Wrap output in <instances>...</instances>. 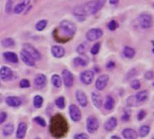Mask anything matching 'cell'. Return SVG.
I'll use <instances>...</instances> for the list:
<instances>
[{"label": "cell", "mask_w": 154, "mask_h": 139, "mask_svg": "<svg viewBox=\"0 0 154 139\" xmlns=\"http://www.w3.org/2000/svg\"><path fill=\"white\" fill-rule=\"evenodd\" d=\"M106 0H93L85 3L82 5H78L73 9L74 15L79 19L84 20L85 17L88 14H95L98 11L102 9V7L105 5Z\"/></svg>", "instance_id": "cell-1"}, {"label": "cell", "mask_w": 154, "mask_h": 139, "mask_svg": "<svg viewBox=\"0 0 154 139\" xmlns=\"http://www.w3.org/2000/svg\"><path fill=\"white\" fill-rule=\"evenodd\" d=\"M68 130H69V125L66 119L61 115H56L51 118L50 132L52 137L56 138H60L65 136Z\"/></svg>", "instance_id": "cell-2"}, {"label": "cell", "mask_w": 154, "mask_h": 139, "mask_svg": "<svg viewBox=\"0 0 154 139\" xmlns=\"http://www.w3.org/2000/svg\"><path fill=\"white\" fill-rule=\"evenodd\" d=\"M59 30L61 33V37H60V39L59 41H61L62 38L69 41V39L72 38L76 33V26H75V24L72 22L68 21V20H63L60 24Z\"/></svg>", "instance_id": "cell-3"}, {"label": "cell", "mask_w": 154, "mask_h": 139, "mask_svg": "<svg viewBox=\"0 0 154 139\" xmlns=\"http://www.w3.org/2000/svg\"><path fill=\"white\" fill-rule=\"evenodd\" d=\"M138 23L143 29H149L152 25V17L148 13H143L138 16Z\"/></svg>", "instance_id": "cell-4"}, {"label": "cell", "mask_w": 154, "mask_h": 139, "mask_svg": "<svg viewBox=\"0 0 154 139\" xmlns=\"http://www.w3.org/2000/svg\"><path fill=\"white\" fill-rule=\"evenodd\" d=\"M23 51L26 52L28 55H30L34 61L41 59V53L39 52V51L30 43H24L23 45Z\"/></svg>", "instance_id": "cell-5"}, {"label": "cell", "mask_w": 154, "mask_h": 139, "mask_svg": "<svg viewBox=\"0 0 154 139\" xmlns=\"http://www.w3.org/2000/svg\"><path fill=\"white\" fill-rule=\"evenodd\" d=\"M103 35V31L100 28H92L88 30L86 33V38L89 42H95L101 38Z\"/></svg>", "instance_id": "cell-6"}, {"label": "cell", "mask_w": 154, "mask_h": 139, "mask_svg": "<svg viewBox=\"0 0 154 139\" xmlns=\"http://www.w3.org/2000/svg\"><path fill=\"white\" fill-rule=\"evenodd\" d=\"M99 128V121L96 117H89L87 119V130L89 134L95 133Z\"/></svg>", "instance_id": "cell-7"}, {"label": "cell", "mask_w": 154, "mask_h": 139, "mask_svg": "<svg viewBox=\"0 0 154 139\" xmlns=\"http://www.w3.org/2000/svg\"><path fill=\"white\" fill-rule=\"evenodd\" d=\"M69 113L70 118L73 121H75V122L80 121L82 115H81L80 109H79V107L77 105H74V104L69 105Z\"/></svg>", "instance_id": "cell-8"}, {"label": "cell", "mask_w": 154, "mask_h": 139, "mask_svg": "<svg viewBox=\"0 0 154 139\" xmlns=\"http://www.w3.org/2000/svg\"><path fill=\"white\" fill-rule=\"evenodd\" d=\"M94 76H95L94 71H92L90 70H87L80 73V81H82V83H84L86 85H89L93 82Z\"/></svg>", "instance_id": "cell-9"}, {"label": "cell", "mask_w": 154, "mask_h": 139, "mask_svg": "<svg viewBox=\"0 0 154 139\" xmlns=\"http://www.w3.org/2000/svg\"><path fill=\"white\" fill-rule=\"evenodd\" d=\"M109 81V76L106 75V74H104V75H100L97 79V81H96V89L97 90H103L106 86H107V83Z\"/></svg>", "instance_id": "cell-10"}, {"label": "cell", "mask_w": 154, "mask_h": 139, "mask_svg": "<svg viewBox=\"0 0 154 139\" xmlns=\"http://www.w3.org/2000/svg\"><path fill=\"white\" fill-rule=\"evenodd\" d=\"M62 79L64 81V85L67 88H71L74 83V77L73 74L68 71V70H63L62 71Z\"/></svg>", "instance_id": "cell-11"}, {"label": "cell", "mask_w": 154, "mask_h": 139, "mask_svg": "<svg viewBox=\"0 0 154 139\" xmlns=\"http://www.w3.org/2000/svg\"><path fill=\"white\" fill-rule=\"evenodd\" d=\"M0 78L5 81H10L13 78L12 70L7 66H2L0 68Z\"/></svg>", "instance_id": "cell-12"}, {"label": "cell", "mask_w": 154, "mask_h": 139, "mask_svg": "<svg viewBox=\"0 0 154 139\" xmlns=\"http://www.w3.org/2000/svg\"><path fill=\"white\" fill-rule=\"evenodd\" d=\"M46 83H47V78L42 73L37 74L36 77L34 78V85L39 90L44 88L46 86Z\"/></svg>", "instance_id": "cell-13"}, {"label": "cell", "mask_w": 154, "mask_h": 139, "mask_svg": "<svg viewBox=\"0 0 154 139\" xmlns=\"http://www.w3.org/2000/svg\"><path fill=\"white\" fill-rule=\"evenodd\" d=\"M5 103L9 107L17 108V107H20L22 105V100L18 97H15V96H9V97L5 98Z\"/></svg>", "instance_id": "cell-14"}, {"label": "cell", "mask_w": 154, "mask_h": 139, "mask_svg": "<svg viewBox=\"0 0 154 139\" xmlns=\"http://www.w3.org/2000/svg\"><path fill=\"white\" fill-rule=\"evenodd\" d=\"M76 99L78 100V102L79 103V105L81 107H87L88 105V98H87V95L84 91L80 90H78L76 91Z\"/></svg>", "instance_id": "cell-15"}, {"label": "cell", "mask_w": 154, "mask_h": 139, "mask_svg": "<svg viewBox=\"0 0 154 139\" xmlns=\"http://www.w3.org/2000/svg\"><path fill=\"white\" fill-rule=\"evenodd\" d=\"M91 99H92V102H93L94 106L97 109H100L102 107V105H103V99H102V96L100 95L99 92H97V91L92 92Z\"/></svg>", "instance_id": "cell-16"}, {"label": "cell", "mask_w": 154, "mask_h": 139, "mask_svg": "<svg viewBox=\"0 0 154 139\" xmlns=\"http://www.w3.org/2000/svg\"><path fill=\"white\" fill-rule=\"evenodd\" d=\"M30 4V0H21L18 4L15 5V6L14 7V13L16 14H21L22 12L24 11V9L28 6V5Z\"/></svg>", "instance_id": "cell-17"}, {"label": "cell", "mask_w": 154, "mask_h": 139, "mask_svg": "<svg viewBox=\"0 0 154 139\" xmlns=\"http://www.w3.org/2000/svg\"><path fill=\"white\" fill-rule=\"evenodd\" d=\"M26 130H27V125L24 122H20L16 130V138L17 139H23L26 134Z\"/></svg>", "instance_id": "cell-18"}, {"label": "cell", "mask_w": 154, "mask_h": 139, "mask_svg": "<svg viewBox=\"0 0 154 139\" xmlns=\"http://www.w3.org/2000/svg\"><path fill=\"white\" fill-rule=\"evenodd\" d=\"M116 126H117V119H116V118L112 117V118H108L106 120V122L105 123L104 128H105L106 131L112 132L116 128Z\"/></svg>", "instance_id": "cell-19"}, {"label": "cell", "mask_w": 154, "mask_h": 139, "mask_svg": "<svg viewBox=\"0 0 154 139\" xmlns=\"http://www.w3.org/2000/svg\"><path fill=\"white\" fill-rule=\"evenodd\" d=\"M122 136L125 139H137L138 133L132 128H125L122 131Z\"/></svg>", "instance_id": "cell-20"}, {"label": "cell", "mask_w": 154, "mask_h": 139, "mask_svg": "<svg viewBox=\"0 0 154 139\" xmlns=\"http://www.w3.org/2000/svg\"><path fill=\"white\" fill-rule=\"evenodd\" d=\"M51 54L55 58H62L65 54V49L60 45H54L51 47Z\"/></svg>", "instance_id": "cell-21"}, {"label": "cell", "mask_w": 154, "mask_h": 139, "mask_svg": "<svg viewBox=\"0 0 154 139\" xmlns=\"http://www.w3.org/2000/svg\"><path fill=\"white\" fill-rule=\"evenodd\" d=\"M134 96H135V99H136V100L138 101V103L141 105V104L144 103V102L148 100L149 92H148L147 90H141V91L137 92Z\"/></svg>", "instance_id": "cell-22"}, {"label": "cell", "mask_w": 154, "mask_h": 139, "mask_svg": "<svg viewBox=\"0 0 154 139\" xmlns=\"http://www.w3.org/2000/svg\"><path fill=\"white\" fill-rule=\"evenodd\" d=\"M20 57H21L22 61H23L26 65H28V66H34V65H35V61H34L30 55H28L26 52H24L23 51H22V52H20Z\"/></svg>", "instance_id": "cell-23"}, {"label": "cell", "mask_w": 154, "mask_h": 139, "mask_svg": "<svg viewBox=\"0 0 154 139\" xmlns=\"http://www.w3.org/2000/svg\"><path fill=\"white\" fill-rule=\"evenodd\" d=\"M4 58L9 62H12V63H16L18 62V57H17V54L13 52H4Z\"/></svg>", "instance_id": "cell-24"}, {"label": "cell", "mask_w": 154, "mask_h": 139, "mask_svg": "<svg viewBox=\"0 0 154 139\" xmlns=\"http://www.w3.org/2000/svg\"><path fill=\"white\" fill-rule=\"evenodd\" d=\"M123 54L127 59H133L135 56V50L130 46H125L123 49Z\"/></svg>", "instance_id": "cell-25"}, {"label": "cell", "mask_w": 154, "mask_h": 139, "mask_svg": "<svg viewBox=\"0 0 154 139\" xmlns=\"http://www.w3.org/2000/svg\"><path fill=\"white\" fill-rule=\"evenodd\" d=\"M115 105H116V102H115L114 98L111 97V96H107L106 98V101H105V104H104L105 109L106 110H112V109H114Z\"/></svg>", "instance_id": "cell-26"}, {"label": "cell", "mask_w": 154, "mask_h": 139, "mask_svg": "<svg viewBox=\"0 0 154 139\" xmlns=\"http://www.w3.org/2000/svg\"><path fill=\"white\" fill-rule=\"evenodd\" d=\"M14 132V125L11 124V123H7L4 126L3 128V130H2V133L5 137H8V136H11Z\"/></svg>", "instance_id": "cell-27"}, {"label": "cell", "mask_w": 154, "mask_h": 139, "mask_svg": "<svg viewBox=\"0 0 154 139\" xmlns=\"http://www.w3.org/2000/svg\"><path fill=\"white\" fill-rule=\"evenodd\" d=\"M51 81L52 85H53L55 88H60V87H61L62 81H61V78H60V75H58V74H53V75L51 76Z\"/></svg>", "instance_id": "cell-28"}, {"label": "cell", "mask_w": 154, "mask_h": 139, "mask_svg": "<svg viewBox=\"0 0 154 139\" xmlns=\"http://www.w3.org/2000/svg\"><path fill=\"white\" fill-rule=\"evenodd\" d=\"M150 131H151V128L149 126L143 125L139 129V134L138 135H140L141 137H145L150 134Z\"/></svg>", "instance_id": "cell-29"}, {"label": "cell", "mask_w": 154, "mask_h": 139, "mask_svg": "<svg viewBox=\"0 0 154 139\" xmlns=\"http://www.w3.org/2000/svg\"><path fill=\"white\" fill-rule=\"evenodd\" d=\"M42 104H43V98L40 95H36L33 98V106L36 109H40L42 108Z\"/></svg>", "instance_id": "cell-30"}, {"label": "cell", "mask_w": 154, "mask_h": 139, "mask_svg": "<svg viewBox=\"0 0 154 139\" xmlns=\"http://www.w3.org/2000/svg\"><path fill=\"white\" fill-rule=\"evenodd\" d=\"M126 104H127L128 107H134V108L140 106V104H139L138 101L136 100L134 95V96H130L129 98H127V100H126Z\"/></svg>", "instance_id": "cell-31"}, {"label": "cell", "mask_w": 154, "mask_h": 139, "mask_svg": "<svg viewBox=\"0 0 154 139\" xmlns=\"http://www.w3.org/2000/svg\"><path fill=\"white\" fill-rule=\"evenodd\" d=\"M47 24H48V21L45 20V19H42V20H40V21L36 24L35 28H36L37 31L41 32V31H43V30L46 28Z\"/></svg>", "instance_id": "cell-32"}, {"label": "cell", "mask_w": 154, "mask_h": 139, "mask_svg": "<svg viewBox=\"0 0 154 139\" xmlns=\"http://www.w3.org/2000/svg\"><path fill=\"white\" fill-rule=\"evenodd\" d=\"M74 65L75 66H81V67H84L88 64V62L87 60H85L84 58L82 57H77L74 59Z\"/></svg>", "instance_id": "cell-33"}, {"label": "cell", "mask_w": 154, "mask_h": 139, "mask_svg": "<svg viewBox=\"0 0 154 139\" xmlns=\"http://www.w3.org/2000/svg\"><path fill=\"white\" fill-rule=\"evenodd\" d=\"M2 45L5 48L13 47L14 45V40L13 38H5L2 41Z\"/></svg>", "instance_id": "cell-34"}, {"label": "cell", "mask_w": 154, "mask_h": 139, "mask_svg": "<svg viewBox=\"0 0 154 139\" xmlns=\"http://www.w3.org/2000/svg\"><path fill=\"white\" fill-rule=\"evenodd\" d=\"M55 105L57 106L58 109H63L65 108V99H64V97H59L55 100Z\"/></svg>", "instance_id": "cell-35"}, {"label": "cell", "mask_w": 154, "mask_h": 139, "mask_svg": "<svg viewBox=\"0 0 154 139\" xmlns=\"http://www.w3.org/2000/svg\"><path fill=\"white\" fill-rule=\"evenodd\" d=\"M87 50H88V44L85 43L79 44V45L78 46V48H77V52H78V53H79V54H84V53L86 52Z\"/></svg>", "instance_id": "cell-36"}, {"label": "cell", "mask_w": 154, "mask_h": 139, "mask_svg": "<svg viewBox=\"0 0 154 139\" xmlns=\"http://www.w3.org/2000/svg\"><path fill=\"white\" fill-rule=\"evenodd\" d=\"M33 120H34V122H35L37 125H39L40 127H42V128H45V127H46V121H45L42 118H41V117H35V118H33Z\"/></svg>", "instance_id": "cell-37"}, {"label": "cell", "mask_w": 154, "mask_h": 139, "mask_svg": "<svg viewBox=\"0 0 154 139\" xmlns=\"http://www.w3.org/2000/svg\"><path fill=\"white\" fill-rule=\"evenodd\" d=\"M99 50H100V43H95V44L91 47L90 52H91V54L96 55V54H97V53L99 52Z\"/></svg>", "instance_id": "cell-38"}, {"label": "cell", "mask_w": 154, "mask_h": 139, "mask_svg": "<svg viewBox=\"0 0 154 139\" xmlns=\"http://www.w3.org/2000/svg\"><path fill=\"white\" fill-rule=\"evenodd\" d=\"M19 86H20V88H22V89H27V88H29V87L31 86V83H30V81H29L28 80L23 79V80L20 81Z\"/></svg>", "instance_id": "cell-39"}, {"label": "cell", "mask_w": 154, "mask_h": 139, "mask_svg": "<svg viewBox=\"0 0 154 139\" xmlns=\"http://www.w3.org/2000/svg\"><path fill=\"white\" fill-rule=\"evenodd\" d=\"M107 27H108V29H109V30H111V31H115V30L118 27V24H117V22H116V20H111V21L108 23Z\"/></svg>", "instance_id": "cell-40"}, {"label": "cell", "mask_w": 154, "mask_h": 139, "mask_svg": "<svg viewBox=\"0 0 154 139\" xmlns=\"http://www.w3.org/2000/svg\"><path fill=\"white\" fill-rule=\"evenodd\" d=\"M137 74H138V71H137L136 69H132V70L127 73V75H126V80L129 81L130 79L134 78V77H136Z\"/></svg>", "instance_id": "cell-41"}, {"label": "cell", "mask_w": 154, "mask_h": 139, "mask_svg": "<svg viewBox=\"0 0 154 139\" xmlns=\"http://www.w3.org/2000/svg\"><path fill=\"white\" fill-rule=\"evenodd\" d=\"M13 2H14V0H6V4H5V12H6V14L11 13L12 7H13Z\"/></svg>", "instance_id": "cell-42"}, {"label": "cell", "mask_w": 154, "mask_h": 139, "mask_svg": "<svg viewBox=\"0 0 154 139\" xmlns=\"http://www.w3.org/2000/svg\"><path fill=\"white\" fill-rule=\"evenodd\" d=\"M131 87H132L134 90H139V89L141 88V82H140V81H139V80H134V81L131 82Z\"/></svg>", "instance_id": "cell-43"}, {"label": "cell", "mask_w": 154, "mask_h": 139, "mask_svg": "<svg viewBox=\"0 0 154 139\" xmlns=\"http://www.w3.org/2000/svg\"><path fill=\"white\" fill-rule=\"evenodd\" d=\"M153 76L154 74L152 71H146L145 74H144V78H145L146 80H148V81L152 80V79H153Z\"/></svg>", "instance_id": "cell-44"}, {"label": "cell", "mask_w": 154, "mask_h": 139, "mask_svg": "<svg viewBox=\"0 0 154 139\" xmlns=\"http://www.w3.org/2000/svg\"><path fill=\"white\" fill-rule=\"evenodd\" d=\"M74 139H89V137L85 133H79L74 136Z\"/></svg>", "instance_id": "cell-45"}, {"label": "cell", "mask_w": 154, "mask_h": 139, "mask_svg": "<svg viewBox=\"0 0 154 139\" xmlns=\"http://www.w3.org/2000/svg\"><path fill=\"white\" fill-rule=\"evenodd\" d=\"M145 117H146V112H145L144 110H141V111L138 113V115H137V119H138L139 121H141V120H143Z\"/></svg>", "instance_id": "cell-46"}, {"label": "cell", "mask_w": 154, "mask_h": 139, "mask_svg": "<svg viewBox=\"0 0 154 139\" xmlns=\"http://www.w3.org/2000/svg\"><path fill=\"white\" fill-rule=\"evenodd\" d=\"M6 118H7V114L5 112H4V111H1L0 112V125L3 124L5 121Z\"/></svg>", "instance_id": "cell-47"}, {"label": "cell", "mask_w": 154, "mask_h": 139, "mask_svg": "<svg viewBox=\"0 0 154 139\" xmlns=\"http://www.w3.org/2000/svg\"><path fill=\"white\" fill-rule=\"evenodd\" d=\"M122 119H123V121H128V120L130 119V115H129L127 112H125V113L123 115Z\"/></svg>", "instance_id": "cell-48"}, {"label": "cell", "mask_w": 154, "mask_h": 139, "mask_svg": "<svg viewBox=\"0 0 154 139\" xmlns=\"http://www.w3.org/2000/svg\"><path fill=\"white\" fill-rule=\"evenodd\" d=\"M115 66H116V64H115L114 62H109L106 64V68H107V69H113Z\"/></svg>", "instance_id": "cell-49"}, {"label": "cell", "mask_w": 154, "mask_h": 139, "mask_svg": "<svg viewBox=\"0 0 154 139\" xmlns=\"http://www.w3.org/2000/svg\"><path fill=\"white\" fill-rule=\"evenodd\" d=\"M119 2V0H109V3L111 5H116Z\"/></svg>", "instance_id": "cell-50"}, {"label": "cell", "mask_w": 154, "mask_h": 139, "mask_svg": "<svg viewBox=\"0 0 154 139\" xmlns=\"http://www.w3.org/2000/svg\"><path fill=\"white\" fill-rule=\"evenodd\" d=\"M111 139H121V137H119L118 136H112Z\"/></svg>", "instance_id": "cell-51"}, {"label": "cell", "mask_w": 154, "mask_h": 139, "mask_svg": "<svg viewBox=\"0 0 154 139\" xmlns=\"http://www.w3.org/2000/svg\"><path fill=\"white\" fill-rule=\"evenodd\" d=\"M2 101H3V96H2V95L0 94V103H1Z\"/></svg>", "instance_id": "cell-52"}, {"label": "cell", "mask_w": 154, "mask_h": 139, "mask_svg": "<svg viewBox=\"0 0 154 139\" xmlns=\"http://www.w3.org/2000/svg\"><path fill=\"white\" fill-rule=\"evenodd\" d=\"M35 139H41V138H39V137H37V138H35Z\"/></svg>", "instance_id": "cell-53"}, {"label": "cell", "mask_w": 154, "mask_h": 139, "mask_svg": "<svg viewBox=\"0 0 154 139\" xmlns=\"http://www.w3.org/2000/svg\"><path fill=\"white\" fill-rule=\"evenodd\" d=\"M0 85H1V83H0Z\"/></svg>", "instance_id": "cell-54"}]
</instances>
